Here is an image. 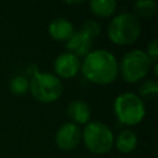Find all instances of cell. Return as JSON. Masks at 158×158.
Returning <instances> with one entry per match:
<instances>
[{
    "mask_svg": "<svg viewBox=\"0 0 158 158\" xmlns=\"http://www.w3.org/2000/svg\"><path fill=\"white\" fill-rule=\"evenodd\" d=\"M138 91H139V95L142 98H146V99H156L157 95H158V83H157V80H154V79H147V80H144L141 84Z\"/></svg>",
    "mask_w": 158,
    "mask_h": 158,
    "instance_id": "obj_16",
    "label": "cell"
},
{
    "mask_svg": "<svg viewBox=\"0 0 158 158\" xmlns=\"http://www.w3.org/2000/svg\"><path fill=\"white\" fill-rule=\"evenodd\" d=\"M56 144L63 151H70L75 148L81 139V131L78 125L73 122L63 123L56 132Z\"/></svg>",
    "mask_w": 158,
    "mask_h": 158,
    "instance_id": "obj_7",
    "label": "cell"
},
{
    "mask_svg": "<svg viewBox=\"0 0 158 158\" xmlns=\"http://www.w3.org/2000/svg\"><path fill=\"white\" fill-rule=\"evenodd\" d=\"M28 89L36 100L41 102H53L62 95L63 84L56 74L37 70L30 80Z\"/></svg>",
    "mask_w": 158,
    "mask_h": 158,
    "instance_id": "obj_4",
    "label": "cell"
},
{
    "mask_svg": "<svg viewBox=\"0 0 158 158\" xmlns=\"http://www.w3.org/2000/svg\"><path fill=\"white\" fill-rule=\"evenodd\" d=\"M84 77L95 84L112 83L118 74V63L116 57L107 49L99 48L90 51L81 64Z\"/></svg>",
    "mask_w": 158,
    "mask_h": 158,
    "instance_id": "obj_1",
    "label": "cell"
},
{
    "mask_svg": "<svg viewBox=\"0 0 158 158\" xmlns=\"http://www.w3.org/2000/svg\"><path fill=\"white\" fill-rule=\"evenodd\" d=\"M67 115L75 125L86 123L90 118L91 111H90L89 105L85 101L80 99H74L67 105Z\"/></svg>",
    "mask_w": 158,
    "mask_h": 158,
    "instance_id": "obj_11",
    "label": "cell"
},
{
    "mask_svg": "<svg viewBox=\"0 0 158 158\" xmlns=\"http://www.w3.org/2000/svg\"><path fill=\"white\" fill-rule=\"evenodd\" d=\"M151 59L144 51L136 48L128 51L121 59L120 72L122 78L128 83L138 81L144 78L151 69Z\"/></svg>",
    "mask_w": 158,
    "mask_h": 158,
    "instance_id": "obj_6",
    "label": "cell"
},
{
    "mask_svg": "<svg viewBox=\"0 0 158 158\" xmlns=\"http://www.w3.org/2000/svg\"><path fill=\"white\" fill-rule=\"evenodd\" d=\"M48 32L57 41H67L74 32L73 23L65 17H56L48 25Z\"/></svg>",
    "mask_w": 158,
    "mask_h": 158,
    "instance_id": "obj_10",
    "label": "cell"
},
{
    "mask_svg": "<svg viewBox=\"0 0 158 158\" xmlns=\"http://www.w3.org/2000/svg\"><path fill=\"white\" fill-rule=\"evenodd\" d=\"M146 54L148 56L151 62H153L154 64L157 63V58H158V43H157V40H154V38L151 40V42L147 44Z\"/></svg>",
    "mask_w": 158,
    "mask_h": 158,
    "instance_id": "obj_18",
    "label": "cell"
},
{
    "mask_svg": "<svg viewBox=\"0 0 158 158\" xmlns=\"http://www.w3.org/2000/svg\"><path fill=\"white\" fill-rule=\"evenodd\" d=\"M114 111L117 120L128 126L139 123L146 115L143 100L137 94L130 91L121 93L115 98Z\"/></svg>",
    "mask_w": 158,
    "mask_h": 158,
    "instance_id": "obj_3",
    "label": "cell"
},
{
    "mask_svg": "<svg viewBox=\"0 0 158 158\" xmlns=\"http://www.w3.org/2000/svg\"><path fill=\"white\" fill-rule=\"evenodd\" d=\"M81 138L90 152L102 154L111 149L115 137L110 127L104 122L90 121L83 128Z\"/></svg>",
    "mask_w": 158,
    "mask_h": 158,
    "instance_id": "obj_5",
    "label": "cell"
},
{
    "mask_svg": "<svg viewBox=\"0 0 158 158\" xmlns=\"http://www.w3.org/2000/svg\"><path fill=\"white\" fill-rule=\"evenodd\" d=\"M141 35V22L132 12H120L107 25L109 38L117 44H130Z\"/></svg>",
    "mask_w": 158,
    "mask_h": 158,
    "instance_id": "obj_2",
    "label": "cell"
},
{
    "mask_svg": "<svg viewBox=\"0 0 158 158\" xmlns=\"http://www.w3.org/2000/svg\"><path fill=\"white\" fill-rule=\"evenodd\" d=\"M10 90L16 94V95H22L28 91V88H30V80L26 75L23 74H16L11 78L10 80Z\"/></svg>",
    "mask_w": 158,
    "mask_h": 158,
    "instance_id": "obj_15",
    "label": "cell"
},
{
    "mask_svg": "<svg viewBox=\"0 0 158 158\" xmlns=\"http://www.w3.org/2000/svg\"><path fill=\"white\" fill-rule=\"evenodd\" d=\"M81 30H83L84 32H86V33L94 40L98 35H100V32H101V26H100V23H99L96 20L89 19V20H86V21L83 23Z\"/></svg>",
    "mask_w": 158,
    "mask_h": 158,
    "instance_id": "obj_17",
    "label": "cell"
},
{
    "mask_svg": "<svg viewBox=\"0 0 158 158\" xmlns=\"http://www.w3.org/2000/svg\"><path fill=\"white\" fill-rule=\"evenodd\" d=\"M137 142H138L137 135L130 128H125V130L120 131L118 135L114 138V143H115L116 148L123 153L132 152L137 147Z\"/></svg>",
    "mask_w": 158,
    "mask_h": 158,
    "instance_id": "obj_12",
    "label": "cell"
},
{
    "mask_svg": "<svg viewBox=\"0 0 158 158\" xmlns=\"http://www.w3.org/2000/svg\"><path fill=\"white\" fill-rule=\"evenodd\" d=\"M53 68L58 78H72L79 72L80 62L75 54L70 52H63L56 57L53 62Z\"/></svg>",
    "mask_w": 158,
    "mask_h": 158,
    "instance_id": "obj_8",
    "label": "cell"
},
{
    "mask_svg": "<svg viewBox=\"0 0 158 158\" xmlns=\"http://www.w3.org/2000/svg\"><path fill=\"white\" fill-rule=\"evenodd\" d=\"M65 46L69 49L68 52L75 54L77 57H79V56L85 57L91 49L93 38L86 32H84L83 30L74 31L73 35L67 40Z\"/></svg>",
    "mask_w": 158,
    "mask_h": 158,
    "instance_id": "obj_9",
    "label": "cell"
},
{
    "mask_svg": "<svg viewBox=\"0 0 158 158\" xmlns=\"http://www.w3.org/2000/svg\"><path fill=\"white\" fill-rule=\"evenodd\" d=\"M89 6L95 15L100 17H107L116 10L117 4L115 0H91Z\"/></svg>",
    "mask_w": 158,
    "mask_h": 158,
    "instance_id": "obj_13",
    "label": "cell"
},
{
    "mask_svg": "<svg viewBox=\"0 0 158 158\" xmlns=\"http://www.w3.org/2000/svg\"><path fill=\"white\" fill-rule=\"evenodd\" d=\"M157 10V2L154 0H137L133 4L135 16L151 17Z\"/></svg>",
    "mask_w": 158,
    "mask_h": 158,
    "instance_id": "obj_14",
    "label": "cell"
}]
</instances>
